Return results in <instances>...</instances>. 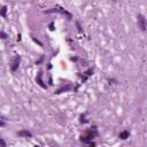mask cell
I'll return each instance as SVG.
<instances>
[{
	"instance_id": "1",
	"label": "cell",
	"mask_w": 147,
	"mask_h": 147,
	"mask_svg": "<svg viewBox=\"0 0 147 147\" xmlns=\"http://www.w3.org/2000/svg\"><path fill=\"white\" fill-rule=\"evenodd\" d=\"M137 23H138V27H139L142 30H146L147 28V21L145 19V16L143 14H138L137 16Z\"/></svg>"
},
{
	"instance_id": "2",
	"label": "cell",
	"mask_w": 147,
	"mask_h": 147,
	"mask_svg": "<svg viewBox=\"0 0 147 147\" xmlns=\"http://www.w3.org/2000/svg\"><path fill=\"white\" fill-rule=\"evenodd\" d=\"M19 64H20V57L19 56H15L13 60H11V63H10L11 71H15L16 69L19 68Z\"/></svg>"
},
{
	"instance_id": "3",
	"label": "cell",
	"mask_w": 147,
	"mask_h": 147,
	"mask_svg": "<svg viewBox=\"0 0 147 147\" xmlns=\"http://www.w3.org/2000/svg\"><path fill=\"white\" fill-rule=\"evenodd\" d=\"M92 137H93V133L90 131V132H86L84 136H82V140H87V139H92Z\"/></svg>"
},
{
	"instance_id": "4",
	"label": "cell",
	"mask_w": 147,
	"mask_h": 147,
	"mask_svg": "<svg viewBox=\"0 0 147 147\" xmlns=\"http://www.w3.org/2000/svg\"><path fill=\"white\" fill-rule=\"evenodd\" d=\"M120 138H122V139H126V138H129V132L128 131H123L122 133L120 134Z\"/></svg>"
},
{
	"instance_id": "5",
	"label": "cell",
	"mask_w": 147,
	"mask_h": 147,
	"mask_svg": "<svg viewBox=\"0 0 147 147\" xmlns=\"http://www.w3.org/2000/svg\"><path fill=\"white\" fill-rule=\"evenodd\" d=\"M19 136H25V137H31V133L28 131H21L19 132Z\"/></svg>"
},
{
	"instance_id": "6",
	"label": "cell",
	"mask_w": 147,
	"mask_h": 147,
	"mask_svg": "<svg viewBox=\"0 0 147 147\" xmlns=\"http://www.w3.org/2000/svg\"><path fill=\"white\" fill-rule=\"evenodd\" d=\"M40 77H42V74H39V75H38V78H37V80H38V83H39V85H40V86L45 87V85L43 84V82H42V79H40Z\"/></svg>"
},
{
	"instance_id": "7",
	"label": "cell",
	"mask_w": 147,
	"mask_h": 147,
	"mask_svg": "<svg viewBox=\"0 0 147 147\" xmlns=\"http://www.w3.org/2000/svg\"><path fill=\"white\" fill-rule=\"evenodd\" d=\"M6 10H7V8H6V6H4L1 9V16L2 17H6Z\"/></svg>"
},
{
	"instance_id": "8",
	"label": "cell",
	"mask_w": 147,
	"mask_h": 147,
	"mask_svg": "<svg viewBox=\"0 0 147 147\" xmlns=\"http://www.w3.org/2000/svg\"><path fill=\"white\" fill-rule=\"evenodd\" d=\"M1 38H2V39L6 38V33H5V32H1Z\"/></svg>"
}]
</instances>
